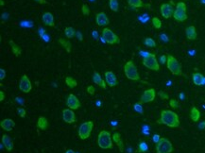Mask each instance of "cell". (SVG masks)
<instances>
[{
	"instance_id": "cell-1",
	"label": "cell",
	"mask_w": 205,
	"mask_h": 153,
	"mask_svg": "<svg viewBox=\"0 0 205 153\" xmlns=\"http://www.w3.org/2000/svg\"><path fill=\"white\" fill-rule=\"evenodd\" d=\"M159 124L166 125L169 128H178L180 126V118L176 113L170 110H163L161 112Z\"/></svg>"
},
{
	"instance_id": "cell-2",
	"label": "cell",
	"mask_w": 205,
	"mask_h": 153,
	"mask_svg": "<svg viewBox=\"0 0 205 153\" xmlns=\"http://www.w3.org/2000/svg\"><path fill=\"white\" fill-rule=\"evenodd\" d=\"M113 136L107 131H101L98 136V145L102 149H111L114 147Z\"/></svg>"
},
{
	"instance_id": "cell-3",
	"label": "cell",
	"mask_w": 205,
	"mask_h": 153,
	"mask_svg": "<svg viewBox=\"0 0 205 153\" xmlns=\"http://www.w3.org/2000/svg\"><path fill=\"white\" fill-rule=\"evenodd\" d=\"M124 73L126 77L131 80L134 81L140 80V76L137 70V67H136V65L132 61H129L126 62V64L124 65Z\"/></svg>"
},
{
	"instance_id": "cell-4",
	"label": "cell",
	"mask_w": 205,
	"mask_h": 153,
	"mask_svg": "<svg viewBox=\"0 0 205 153\" xmlns=\"http://www.w3.org/2000/svg\"><path fill=\"white\" fill-rule=\"evenodd\" d=\"M167 67L171 72V74L175 76H182V65L178 62V60L172 56V55H167Z\"/></svg>"
},
{
	"instance_id": "cell-5",
	"label": "cell",
	"mask_w": 205,
	"mask_h": 153,
	"mask_svg": "<svg viewBox=\"0 0 205 153\" xmlns=\"http://www.w3.org/2000/svg\"><path fill=\"white\" fill-rule=\"evenodd\" d=\"M101 35H102L101 37L102 41H104L108 45H118L120 43L119 37L112 30L108 29V27H104Z\"/></svg>"
},
{
	"instance_id": "cell-6",
	"label": "cell",
	"mask_w": 205,
	"mask_h": 153,
	"mask_svg": "<svg viewBox=\"0 0 205 153\" xmlns=\"http://www.w3.org/2000/svg\"><path fill=\"white\" fill-rule=\"evenodd\" d=\"M94 128V123L93 121H85L80 125L78 128V137L81 140H86L88 139L92 133Z\"/></svg>"
},
{
	"instance_id": "cell-7",
	"label": "cell",
	"mask_w": 205,
	"mask_h": 153,
	"mask_svg": "<svg viewBox=\"0 0 205 153\" xmlns=\"http://www.w3.org/2000/svg\"><path fill=\"white\" fill-rule=\"evenodd\" d=\"M173 18L176 21L179 22H184L187 19V13H186V5L184 2H179L176 5Z\"/></svg>"
},
{
	"instance_id": "cell-8",
	"label": "cell",
	"mask_w": 205,
	"mask_h": 153,
	"mask_svg": "<svg viewBox=\"0 0 205 153\" xmlns=\"http://www.w3.org/2000/svg\"><path fill=\"white\" fill-rule=\"evenodd\" d=\"M143 65L152 71L160 70V64L156 58V55L153 53H149L147 57L143 58Z\"/></svg>"
},
{
	"instance_id": "cell-9",
	"label": "cell",
	"mask_w": 205,
	"mask_h": 153,
	"mask_svg": "<svg viewBox=\"0 0 205 153\" xmlns=\"http://www.w3.org/2000/svg\"><path fill=\"white\" fill-rule=\"evenodd\" d=\"M157 153H172L174 148L171 142L167 138L162 137L161 140L155 146Z\"/></svg>"
},
{
	"instance_id": "cell-10",
	"label": "cell",
	"mask_w": 205,
	"mask_h": 153,
	"mask_svg": "<svg viewBox=\"0 0 205 153\" xmlns=\"http://www.w3.org/2000/svg\"><path fill=\"white\" fill-rule=\"evenodd\" d=\"M19 89L21 92H23L25 94H28L32 90L31 81L26 75H23L21 77V79L19 80Z\"/></svg>"
},
{
	"instance_id": "cell-11",
	"label": "cell",
	"mask_w": 205,
	"mask_h": 153,
	"mask_svg": "<svg viewBox=\"0 0 205 153\" xmlns=\"http://www.w3.org/2000/svg\"><path fill=\"white\" fill-rule=\"evenodd\" d=\"M174 10H175V9L173 8V5L170 3H163L160 7L161 14L165 19H169L170 17H172Z\"/></svg>"
},
{
	"instance_id": "cell-12",
	"label": "cell",
	"mask_w": 205,
	"mask_h": 153,
	"mask_svg": "<svg viewBox=\"0 0 205 153\" xmlns=\"http://www.w3.org/2000/svg\"><path fill=\"white\" fill-rule=\"evenodd\" d=\"M155 96H156V92H155V90L153 88L147 89V90H146L143 93V95L141 96V99H140L139 102H141L142 104L152 102L155 99Z\"/></svg>"
},
{
	"instance_id": "cell-13",
	"label": "cell",
	"mask_w": 205,
	"mask_h": 153,
	"mask_svg": "<svg viewBox=\"0 0 205 153\" xmlns=\"http://www.w3.org/2000/svg\"><path fill=\"white\" fill-rule=\"evenodd\" d=\"M66 106L69 109L75 111V110H78L80 107V101L78 100V99L75 95L70 94L69 95H68L67 99H66Z\"/></svg>"
},
{
	"instance_id": "cell-14",
	"label": "cell",
	"mask_w": 205,
	"mask_h": 153,
	"mask_svg": "<svg viewBox=\"0 0 205 153\" xmlns=\"http://www.w3.org/2000/svg\"><path fill=\"white\" fill-rule=\"evenodd\" d=\"M62 119L65 123L67 124H73L76 122V115L74 113V111L71 109H64L62 111Z\"/></svg>"
},
{
	"instance_id": "cell-15",
	"label": "cell",
	"mask_w": 205,
	"mask_h": 153,
	"mask_svg": "<svg viewBox=\"0 0 205 153\" xmlns=\"http://www.w3.org/2000/svg\"><path fill=\"white\" fill-rule=\"evenodd\" d=\"M104 77H105V80H106V83L110 86V87H115L118 84V80H117V78L116 76L115 75L114 72L112 71H106L105 74H104Z\"/></svg>"
},
{
	"instance_id": "cell-16",
	"label": "cell",
	"mask_w": 205,
	"mask_h": 153,
	"mask_svg": "<svg viewBox=\"0 0 205 153\" xmlns=\"http://www.w3.org/2000/svg\"><path fill=\"white\" fill-rule=\"evenodd\" d=\"M95 22H97V24L99 26H106L110 24V20H109L106 13L103 11L97 13V15H95Z\"/></svg>"
},
{
	"instance_id": "cell-17",
	"label": "cell",
	"mask_w": 205,
	"mask_h": 153,
	"mask_svg": "<svg viewBox=\"0 0 205 153\" xmlns=\"http://www.w3.org/2000/svg\"><path fill=\"white\" fill-rule=\"evenodd\" d=\"M42 21L43 23L47 26H52L54 27L55 26V21H54V16L51 12L49 11H46L45 12L44 14L42 15Z\"/></svg>"
},
{
	"instance_id": "cell-18",
	"label": "cell",
	"mask_w": 205,
	"mask_h": 153,
	"mask_svg": "<svg viewBox=\"0 0 205 153\" xmlns=\"http://www.w3.org/2000/svg\"><path fill=\"white\" fill-rule=\"evenodd\" d=\"M15 126V122L13 121L10 118H6L3 119L1 122H0V127H1L4 131H12V129Z\"/></svg>"
},
{
	"instance_id": "cell-19",
	"label": "cell",
	"mask_w": 205,
	"mask_h": 153,
	"mask_svg": "<svg viewBox=\"0 0 205 153\" xmlns=\"http://www.w3.org/2000/svg\"><path fill=\"white\" fill-rule=\"evenodd\" d=\"M185 35L187 37V39L189 41H194L197 39L198 37V33H197V30L194 26H189L186 27L185 30Z\"/></svg>"
},
{
	"instance_id": "cell-20",
	"label": "cell",
	"mask_w": 205,
	"mask_h": 153,
	"mask_svg": "<svg viewBox=\"0 0 205 153\" xmlns=\"http://www.w3.org/2000/svg\"><path fill=\"white\" fill-rule=\"evenodd\" d=\"M2 145L5 147V148L8 151H11L13 149V147H14V145H13L11 138L7 134L2 135Z\"/></svg>"
},
{
	"instance_id": "cell-21",
	"label": "cell",
	"mask_w": 205,
	"mask_h": 153,
	"mask_svg": "<svg viewBox=\"0 0 205 153\" xmlns=\"http://www.w3.org/2000/svg\"><path fill=\"white\" fill-rule=\"evenodd\" d=\"M192 80L194 82V84L197 85V86H200V85H203L205 83V78L202 74L199 73V72H196L192 75Z\"/></svg>"
},
{
	"instance_id": "cell-22",
	"label": "cell",
	"mask_w": 205,
	"mask_h": 153,
	"mask_svg": "<svg viewBox=\"0 0 205 153\" xmlns=\"http://www.w3.org/2000/svg\"><path fill=\"white\" fill-rule=\"evenodd\" d=\"M113 140H114V142L116 144V146L118 147L120 152L124 151V144H123V141H122V138H121L120 133L115 132V133L113 134Z\"/></svg>"
},
{
	"instance_id": "cell-23",
	"label": "cell",
	"mask_w": 205,
	"mask_h": 153,
	"mask_svg": "<svg viewBox=\"0 0 205 153\" xmlns=\"http://www.w3.org/2000/svg\"><path fill=\"white\" fill-rule=\"evenodd\" d=\"M37 127L40 130L46 131L48 128V120L45 116H40L37 121Z\"/></svg>"
},
{
	"instance_id": "cell-24",
	"label": "cell",
	"mask_w": 205,
	"mask_h": 153,
	"mask_svg": "<svg viewBox=\"0 0 205 153\" xmlns=\"http://www.w3.org/2000/svg\"><path fill=\"white\" fill-rule=\"evenodd\" d=\"M190 118L192 121L194 122H198L200 118V112L199 111V109L195 106H193L191 108V111H190Z\"/></svg>"
},
{
	"instance_id": "cell-25",
	"label": "cell",
	"mask_w": 205,
	"mask_h": 153,
	"mask_svg": "<svg viewBox=\"0 0 205 153\" xmlns=\"http://www.w3.org/2000/svg\"><path fill=\"white\" fill-rule=\"evenodd\" d=\"M9 44H10V49H11L12 53L14 54V56L19 57L21 55V53H22V50H21L20 46L18 45H16L13 41H10Z\"/></svg>"
},
{
	"instance_id": "cell-26",
	"label": "cell",
	"mask_w": 205,
	"mask_h": 153,
	"mask_svg": "<svg viewBox=\"0 0 205 153\" xmlns=\"http://www.w3.org/2000/svg\"><path fill=\"white\" fill-rule=\"evenodd\" d=\"M59 44L65 49L66 52H68V53L71 52V47H72V46H71V43H70V42L68 41V40L60 38V39H59Z\"/></svg>"
},
{
	"instance_id": "cell-27",
	"label": "cell",
	"mask_w": 205,
	"mask_h": 153,
	"mask_svg": "<svg viewBox=\"0 0 205 153\" xmlns=\"http://www.w3.org/2000/svg\"><path fill=\"white\" fill-rule=\"evenodd\" d=\"M65 84L69 87L70 89H73V88H76L77 85H78V81L72 78V77H66L65 78Z\"/></svg>"
},
{
	"instance_id": "cell-28",
	"label": "cell",
	"mask_w": 205,
	"mask_h": 153,
	"mask_svg": "<svg viewBox=\"0 0 205 153\" xmlns=\"http://www.w3.org/2000/svg\"><path fill=\"white\" fill-rule=\"evenodd\" d=\"M128 4L130 7L133 9H138L144 7V3L142 0H128Z\"/></svg>"
},
{
	"instance_id": "cell-29",
	"label": "cell",
	"mask_w": 205,
	"mask_h": 153,
	"mask_svg": "<svg viewBox=\"0 0 205 153\" xmlns=\"http://www.w3.org/2000/svg\"><path fill=\"white\" fill-rule=\"evenodd\" d=\"M76 30L73 29L72 26H66L65 27V30H64V34H65V36L68 38V39H71V38H73L75 35H76Z\"/></svg>"
},
{
	"instance_id": "cell-30",
	"label": "cell",
	"mask_w": 205,
	"mask_h": 153,
	"mask_svg": "<svg viewBox=\"0 0 205 153\" xmlns=\"http://www.w3.org/2000/svg\"><path fill=\"white\" fill-rule=\"evenodd\" d=\"M109 7H110V9L115 12L118 11V10H119L118 1L117 0H109Z\"/></svg>"
},
{
	"instance_id": "cell-31",
	"label": "cell",
	"mask_w": 205,
	"mask_h": 153,
	"mask_svg": "<svg viewBox=\"0 0 205 153\" xmlns=\"http://www.w3.org/2000/svg\"><path fill=\"white\" fill-rule=\"evenodd\" d=\"M102 80H103V79L101 78V76H100L99 73H98V72H94V75H93V81L95 83V84L100 86Z\"/></svg>"
},
{
	"instance_id": "cell-32",
	"label": "cell",
	"mask_w": 205,
	"mask_h": 153,
	"mask_svg": "<svg viewBox=\"0 0 205 153\" xmlns=\"http://www.w3.org/2000/svg\"><path fill=\"white\" fill-rule=\"evenodd\" d=\"M144 44H145V46H148V47H151V48H153V47L156 46V42H155L152 38H149V37H147V38L145 39Z\"/></svg>"
},
{
	"instance_id": "cell-33",
	"label": "cell",
	"mask_w": 205,
	"mask_h": 153,
	"mask_svg": "<svg viewBox=\"0 0 205 153\" xmlns=\"http://www.w3.org/2000/svg\"><path fill=\"white\" fill-rule=\"evenodd\" d=\"M148 150V146L146 142H140L138 145V152L139 153H146Z\"/></svg>"
},
{
	"instance_id": "cell-34",
	"label": "cell",
	"mask_w": 205,
	"mask_h": 153,
	"mask_svg": "<svg viewBox=\"0 0 205 153\" xmlns=\"http://www.w3.org/2000/svg\"><path fill=\"white\" fill-rule=\"evenodd\" d=\"M151 23H152L153 27L156 30H160L162 27V21L158 17H153L151 20Z\"/></svg>"
},
{
	"instance_id": "cell-35",
	"label": "cell",
	"mask_w": 205,
	"mask_h": 153,
	"mask_svg": "<svg viewBox=\"0 0 205 153\" xmlns=\"http://www.w3.org/2000/svg\"><path fill=\"white\" fill-rule=\"evenodd\" d=\"M81 12H82L83 15H89L90 14V9L87 4H83L81 7Z\"/></svg>"
},
{
	"instance_id": "cell-36",
	"label": "cell",
	"mask_w": 205,
	"mask_h": 153,
	"mask_svg": "<svg viewBox=\"0 0 205 153\" xmlns=\"http://www.w3.org/2000/svg\"><path fill=\"white\" fill-rule=\"evenodd\" d=\"M158 95H159V96H160V99H163V100L169 99V95H168V94H167L166 92H163V91H160V92L158 93Z\"/></svg>"
},
{
	"instance_id": "cell-37",
	"label": "cell",
	"mask_w": 205,
	"mask_h": 153,
	"mask_svg": "<svg viewBox=\"0 0 205 153\" xmlns=\"http://www.w3.org/2000/svg\"><path fill=\"white\" fill-rule=\"evenodd\" d=\"M134 110L136 111V112H138L140 114H143V108H142V103L141 102H137L135 103L134 106H133Z\"/></svg>"
},
{
	"instance_id": "cell-38",
	"label": "cell",
	"mask_w": 205,
	"mask_h": 153,
	"mask_svg": "<svg viewBox=\"0 0 205 153\" xmlns=\"http://www.w3.org/2000/svg\"><path fill=\"white\" fill-rule=\"evenodd\" d=\"M17 114H18V115H19L20 117L24 118V117H26V111L24 108H18V109H17Z\"/></svg>"
},
{
	"instance_id": "cell-39",
	"label": "cell",
	"mask_w": 205,
	"mask_h": 153,
	"mask_svg": "<svg viewBox=\"0 0 205 153\" xmlns=\"http://www.w3.org/2000/svg\"><path fill=\"white\" fill-rule=\"evenodd\" d=\"M169 106L173 109H177L179 107V102H178L177 99H170L169 100Z\"/></svg>"
},
{
	"instance_id": "cell-40",
	"label": "cell",
	"mask_w": 205,
	"mask_h": 153,
	"mask_svg": "<svg viewBox=\"0 0 205 153\" xmlns=\"http://www.w3.org/2000/svg\"><path fill=\"white\" fill-rule=\"evenodd\" d=\"M87 93L89 94V95H94V92H95V89H94V87L93 86V85H89L88 87H87Z\"/></svg>"
},
{
	"instance_id": "cell-41",
	"label": "cell",
	"mask_w": 205,
	"mask_h": 153,
	"mask_svg": "<svg viewBox=\"0 0 205 153\" xmlns=\"http://www.w3.org/2000/svg\"><path fill=\"white\" fill-rule=\"evenodd\" d=\"M5 78H6V71H5V69L1 68L0 69V79L3 80Z\"/></svg>"
},
{
	"instance_id": "cell-42",
	"label": "cell",
	"mask_w": 205,
	"mask_h": 153,
	"mask_svg": "<svg viewBox=\"0 0 205 153\" xmlns=\"http://www.w3.org/2000/svg\"><path fill=\"white\" fill-rule=\"evenodd\" d=\"M167 56H166V55H162V56L160 57V62L162 64L167 63Z\"/></svg>"
},
{
	"instance_id": "cell-43",
	"label": "cell",
	"mask_w": 205,
	"mask_h": 153,
	"mask_svg": "<svg viewBox=\"0 0 205 153\" xmlns=\"http://www.w3.org/2000/svg\"><path fill=\"white\" fill-rule=\"evenodd\" d=\"M161 138H162V137H160V135H158V134L153 135V141H154V143L157 144V143L161 140Z\"/></svg>"
},
{
	"instance_id": "cell-44",
	"label": "cell",
	"mask_w": 205,
	"mask_h": 153,
	"mask_svg": "<svg viewBox=\"0 0 205 153\" xmlns=\"http://www.w3.org/2000/svg\"><path fill=\"white\" fill-rule=\"evenodd\" d=\"M199 130H205V120H204V121H201V122L199 124Z\"/></svg>"
},
{
	"instance_id": "cell-45",
	"label": "cell",
	"mask_w": 205,
	"mask_h": 153,
	"mask_svg": "<svg viewBox=\"0 0 205 153\" xmlns=\"http://www.w3.org/2000/svg\"><path fill=\"white\" fill-rule=\"evenodd\" d=\"M76 35H77V37H78V41H83V37H82V35H81V33H80L79 31H77Z\"/></svg>"
},
{
	"instance_id": "cell-46",
	"label": "cell",
	"mask_w": 205,
	"mask_h": 153,
	"mask_svg": "<svg viewBox=\"0 0 205 153\" xmlns=\"http://www.w3.org/2000/svg\"><path fill=\"white\" fill-rule=\"evenodd\" d=\"M148 54H149V52H145V51H140V55L143 57V58H146V57H147L148 56Z\"/></svg>"
},
{
	"instance_id": "cell-47",
	"label": "cell",
	"mask_w": 205,
	"mask_h": 153,
	"mask_svg": "<svg viewBox=\"0 0 205 153\" xmlns=\"http://www.w3.org/2000/svg\"><path fill=\"white\" fill-rule=\"evenodd\" d=\"M5 99V94L3 91H0V101H3Z\"/></svg>"
},
{
	"instance_id": "cell-48",
	"label": "cell",
	"mask_w": 205,
	"mask_h": 153,
	"mask_svg": "<svg viewBox=\"0 0 205 153\" xmlns=\"http://www.w3.org/2000/svg\"><path fill=\"white\" fill-rule=\"evenodd\" d=\"M99 87H101V88H103V89H106L107 88V83H106V80H102V82H101V84H100V86Z\"/></svg>"
},
{
	"instance_id": "cell-49",
	"label": "cell",
	"mask_w": 205,
	"mask_h": 153,
	"mask_svg": "<svg viewBox=\"0 0 205 153\" xmlns=\"http://www.w3.org/2000/svg\"><path fill=\"white\" fill-rule=\"evenodd\" d=\"M35 2L39 3V4H47V1L46 0H34Z\"/></svg>"
},
{
	"instance_id": "cell-50",
	"label": "cell",
	"mask_w": 205,
	"mask_h": 153,
	"mask_svg": "<svg viewBox=\"0 0 205 153\" xmlns=\"http://www.w3.org/2000/svg\"><path fill=\"white\" fill-rule=\"evenodd\" d=\"M161 38H163V39H162L163 41H165V42H168V38H167V36H166L165 34H162V35H161Z\"/></svg>"
},
{
	"instance_id": "cell-51",
	"label": "cell",
	"mask_w": 205,
	"mask_h": 153,
	"mask_svg": "<svg viewBox=\"0 0 205 153\" xmlns=\"http://www.w3.org/2000/svg\"><path fill=\"white\" fill-rule=\"evenodd\" d=\"M65 153H75V151H74L73 149H70V148H69V149H67V150L65 151Z\"/></svg>"
},
{
	"instance_id": "cell-52",
	"label": "cell",
	"mask_w": 205,
	"mask_h": 153,
	"mask_svg": "<svg viewBox=\"0 0 205 153\" xmlns=\"http://www.w3.org/2000/svg\"><path fill=\"white\" fill-rule=\"evenodd\" d=\"M0 5L4 6V1H3V0H0Z\"/></svg>"
},
{
	"instance_id": "cell-53",
	"label": "cell",
	"mask_w": 205,
	"mask_h": 153,
	"mask_svg": "<svg viewBox=\"0 0 205 153\" xmlns=\"http://www.w3.org/2000/svg\"><path fill=\"white\" fill-rule=\"evenodd\" d=\"M200 2H201L202 4H205V0H200Z\"/></svg>"
}]
</instances>
